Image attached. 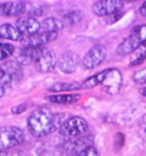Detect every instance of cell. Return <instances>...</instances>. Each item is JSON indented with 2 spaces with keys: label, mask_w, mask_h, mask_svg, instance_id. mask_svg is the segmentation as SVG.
<instances>
[{
  "label": "cell",
  "mask_w": 146,
  "mask_h": 156,
  "mask_svg": "<svg viewBox=\"0 0 146 156\" xmlns=\"http://www.w3.org/2000/svg\"><path fill=\"white\" fill-rule=\"evenodd\" d=\"M63 112H53L49 108L35 109L28 118V129L35 138H42L57 131L68 119Z\"/></svg>",
  "instance_id": "cell-1"
},
{
  "label": "cell",
  "mask_w": 146,
  "mask_h": 156,
  "mask_svg": "<svg viewBox=\"0 0 146 156\" xmlns=\"http://www.w3.org/2000/svg\"><path fill=\"white\" fill-rule=\"evenodd\" d=\"M146 41V25L136 27L131 31V34L126 38L118 46L117 54L120 56H126L136 51L141 44Z\"/></svg>",
  "instance_id": "cell-2"
},
{
  "label": "cell",
  "mask_w": 146,
  "mask_h": 156,
  "mask_svg": "<svg viewBox=\"0 0 146 156\" xmlns=\"http://www.w3.org/2000/svg\"><path fill=\"white\" fill-rule=\"evenodd\" d=\"M25 140L23 130L17 126L0 127V151H8L22 145Z\"/></svg>",
  "instance_id": "cell-3"
},
{
  "label": "cell",
  "mask_w": 146,
  "mask_h": 156,
  "mask_svg": "<svg viewBox=\"0 0 146 156\" xmlns=\"http://www.w3.org/2000/svg\"><path fill=\"white\" fill-rule=\"evenodd\" d=\"M88 129H89V125L85 118L79 116H72L63 123V125L59 129V132L61 134L72 139V138L85 136V133H87Z\"/></svg>",
  "instance_id": "cell-4"
},
{
  "label": "cell",
  "mask_w": 146,
  "mask_h": 156,
  "mask_svg": "<svg viewBox=\"0 0 146 156\" xmlns=\"http://www.w3.org/2000/svg\"><path fill=\"white\" fill-rule=\"evenodd\" d=\"M107 55V49L104 45L96 44L88 51L82 58V64L85 68L94 69L101 66L105 61Z\"/></svg>",
  "instance_id": "cell-5"
},
{
  "label": "cell",
  "mask_w": 146,
  "mask_h": 156,
  "mask_svg": "<svg viewBox=\"0 0 146 156\" xmlns=\"http://www.w3.org/2000/svg\"><path fill=\"white\" fill-rule=\"evenodd\" d=\"M123 5L121 0H99L93 5V12L97 16H112L118 14Z\"/></svg>",
  "instance_id": "cell-6"
},
{
  "label": "cell",
  "mask_w": 146,
  "mask_h": 156,
  "mask_svg": "<svg viewBox=\"0 0 146 156\" xmlns=\"http://www.w3.org/2000/svg\"><path fill=\"white\" fill-rule=\"evenodd\" d=\"M89 147H93V138L85 134L68 140L64 145V151L68 156H77Z\"/></svg>",
  "instance_id": "cell-7"
},
{
  "label": "cell",
  "mask_w": 146,
  "mask_h": 156,
  "mask_svg": "<svg viewBox=\"0 0 146 156\" xmlns=\"http://www.w3.org/2000/svg\"><path fill=\"white\" fill-rule=\"evenodd\" d=\"M104 91L108 94H118L122 86V75L118 69H107L106 77L102 84Z\"/></svg>",
  "instance_id": "cell-8"
},
{
  "label": "cell",
  "mask_w": 146,
  "mask_h": 156,
  "mask_svg": "<svg viewBox=\"0 0 146 156\" xmlns=\"http://www.w3.org/2000/svg\"><path fill=\"white\" fill-rule=\"evenodd\" d=\"M58 34L57 32H44L40 31L38 34L23 37L22 44L24 47H44V45L48 44L50 41H54L57 38Z\"/></svg>",
  "instance_id": "cell-9"
},
{
  "label": "cell",
  "mask_w": 146,
  "mask_h": 156,
  "mask_svg": "<svg viewBox=\"0 0 146 156\" xmlns=\"http://www.w3.org/2000/svg\"><path fill=\"white\" fill-rule=\"evenodd\" d=\"M16 28L23 34V37H28V36H32L40 32L41 23H39V21L34 16H25L17 20Z\"/></svg>",
  "instance_id": "cell-10"
},
{
  "label": "cell",
  "mask_w": 146,
  "mask_h": 156,
  "mask_svg": "<svg viewBox=\"0 0 146 156\" xmlns=\"http://www.w3.org/2000/svg\"><path fill=\"white\" fill-rule=\"evenodd\" d=\"M56 64H57V60H56L54 52L50 49L45 48L40 58L35 61L34 66L39 73H50L51 70L55 69Z\"/></svg>",
  "instance_id": "cell-11"
},
{
  "label": "cell",
  "mask_w": 146,
  "mask_h": 156,
  "mask_svg": "<svg viewBox=\"0 0 146 156\" xmlns=\"http://www.w3.org/2000/svg\"><path fill=\"white\" fill-rule=\"evenodd\" d=\"M45 51V47H23L17 54L16 61L21 66H29L35 63V61L40 58V55Z\"/></svg>",
  "instance_id": "cell-12"
},
{
  "label": "cell",
  "mask_w": 146,
  "mask_h": 156,
  "mask_svg": "<svg viewBox=\"0 0 146 156\" xmlns=\"http://www.w3.org/2000/svg\"><path fill=\"white\" fill-rule=\"evenodd\" d=\"M79 56L73 52L62 54L57 60V67L64 73H73L79 64Z\"/></svg>",
  "instance_id": "cell-13"
},
{
  "label": "cell",
  "mask_w": 146,
  "mask_h": 156,
  "mask_svg": "<svg viewBox=\"0 0 146 156\" xmlns=\"http://www.w3.org/2000/svg\"><path fill=\"white\" fill-rule=\"evenodd\" d=\"M26 12L24 1H6L0 4V14L4 16H18Z\"/></svg>",
  "instance_id": "cell-14"
},
{
  "label": "cell",
  "mask_w": 146,
  "mask_h": 156,
  "mask_svg": "<svg viewBox=\"0 0 146 156\" xmlns=\"http://www.w3.org/2000/svg\"><path fill=\"white\" fill-rule=\"evenodd\" d=\"M0 38L9 39L14 41H22L23 34H21L16 27L9 23H5V24L0 25Z\"/></svg>",
  "instance_id": "cell-15"
},
{
  "label": "cell",
  "mask_w": 146,
  "mask_h": 156,
  "mask_svg": "<svg viewBox=\"0 0 146 156\" xmlns=\"http://www.w3.org/2000/svg\"><path fill=\"white\" fill-rule=\"evenodd\" d=\"M79 94H54L46 97V100L49 102L58 103V105H73L79 101Z\"/></svg>",
  "instance_id": "cell-16"
},
{
  "label": "cell",
  "mask_w": 146,
  "mask_h": 156,
  "mask_svg": "<svg viewBox=\"0 0 146 156\" xmlns=\"http://www.w3.org/2000/svg\"><path fill=\"white\" fill-rule=\"evenodd\" d=\"M63 22L55 17H47L41 23V30L44 32H58L59 30L63 29Z\"/></svg>",
  "instance_id": "cell-17"
},
{
  "label": "cell",
  "mask_w": 146,
  "mask_h": 156,
  "mask_svg": "<svg viewBox=\"0 0 146 156\" xmlns=\"http://www.w3.org/2000/svg\"><path fill=\"white\" fill-rule=\"evenodd\" d=\"M82 19H83V12H81V10H72V12H68L66 14H64L62 22H63L64 25L71 27V25L78 24Z\"/></svg>",
  "instance_id": "cell-18"
},
{
  "label": "cell",
  "mask_w": 146,
  "mask_h": 156,
  "mask_svg": "<svg viewBox=\"0 0 146 156\" xmlns=\"http://www.w3.org/2000/svg\"><path fill=\"white\" fill-rule=\"evenodd\" d=\"M106 73H107V69L106 70H104V71H101V73H96V75H94L91 77L87 78L85 82H83L81 85H82L83 88H93L95 86H97L99 84H103L104 82V79L106 77Z\"/></svg>",
  "instance_id": "cell-19"
},
{
  "label": "cell",
  "mask_w": 146,
  "mask_h": 156,
  "mask_svg": "<svg viewBox=\"0 0 146 156\" xmlns=\"http://www.w3.org/2000/svg\"><path fill=\"white\" fill-rule=\"evenodd\" d=\"M82 85L79 83H56L51 85L48 88L51 92H65V91H74V90H80Z\"/></svg>",
  "instance_id": "cell-20"
},
{
  "label": "cell",
  "mask_w": 146,
  "mask_h": 156,
  "mask_svg": "<svg viewBox=\"0 0 146 156\" xmlns=\"http://www.w3.org/2000/svg\"><path fill=\"white\" fill-rule=\"evenodd\" d=\"M0 69H2L7 73H9L10 76H13V78H18L21 76V64L16 60L6 62L0 67Z\"/></svg>",
  "instance_id": "cell-21"
},
{
  "label": "cell",
  "mask_w": 146,
  "mask_h": 156,
  "mask_svg": "<svg viewBox=\"0 0 146 156\" xmlns=\"http://www.w3.org/2000/svg\"><path fill=\"white\" fill-rule=\"evenodd\" d=\"M146 58V41L144 44H141L138 48L132 53V56L130 58V66L135 67L141 64L144 60Z\"/></svg>",
  "instance_id": "cell-22"
},
{
  "label": "cell",
  "mask_w": 146,
  "mask_h": 156,
  "mask_svg": "<svg viewBox=\"0 0 146 156\" xmlns=\"http://www.w3.org/2000/svg\"><path fill=\"white\" fill-rule=\"evenodd\" d=\"M15 52V47L10 44H0V61H4L6 58L12 56Z\"/></svg>",
  "instance_id": "cell-23"
},
{
  "label": "cell",
  "mask_w": 146,
  "mask_h": 156,
  "mask_svg": "<svg viewBox=\"0 0 146 156\" xmlns=\"http://www.w3.org/2000/svg\"><path fill=\"white\" fill-rule=\"evenodd\" d=\"M132 78H134V82L137 84H146V68L136 71Z\"/></svg>",
  "instance_id": "cell-24"
},
{
  "label": "cell",
  "mask_w": 146,
  "mask_h": 156,
  "mask_svg": "<svg viewBox=\"0 0 146 156\" xmlns=\"http://www.w3.org/2000/svg\"><path fill=\"white\" fill-rule=\"evenodd\" d=\"M13 76H10L9 73H7L6 71H4L2 69H0V84L4 86H8L13 82Z\"/></svg>",
  "instance_id": "cell-25"
},
{
  "label": "cell",
  "mask_w": 146,
  "mask_h": 156,
  "mask_svg": "<svg viewBox=\"0 0 146 156\" xmlns=\"http://www.w3.org/2000/svg\"><path fill=\"white\" fill-rule=\"evenodd\" d=\"M77 156H98V151L94 146L89 147V148L85 149L83 151H81V153Z\"/></svg>",
  "instance_id": "cell-26"
},
{
  "label": "cell",
  "mask_w": 146,
  "mask_h": 156,
  "mask_svg": "<svg viewBox=\"0 0 146 156\" xmlns=\"http://www.w3.org/2000/svg\"><path fill=\"white\" fill-rule=\"evenodd\" d=\"M28 108H29L28 103H21V105H18V106H15V107L12 108V112L15 114V115H18V114L24 112Z\"/></svg>",
  "instance_id": "cell-27"
},
{
  "label": "cell",
  "mask_w": 146,
  "mask_h": 156,
  "mask_svg": "<svg viewBox=\"0 0 146 156\" xmlns=\"http://www.w3.org/2000/svg\"><path fill=\"white\" fill-rule=\"evenodd\" d=\"M139 13H141V16H144V17H146V1L141 5V7L139 8Z\"/></svg>",
  "instance_id": "cell-28"
},
{
  "label": "cell",
  "mask_w": 146,
  "mask_h": 156,
  "mask_svg": "<svg viewBox=\"0 0 146 156\" xmlns=\"http://www.w3.org/2000/svg\"><path fill=\"white\" fill-rule=\"evenodd\" d=\"M5 93H6V86L0 84V99L5 95Z\"/></svg>",
  "instance_id": "cell-29"
},
{
  "label": "cell",
  "mask_w": 146,
  "mask_h": 156,
  "mask_svg": "<svg viewBox=\"0 0 146 156\" xmlns=\"http://www.w3.org/2000/svg\"><path fill=\"white\" fill-rule=\"evenodd\" d=\"M139 92H141V95H144V97H146V87L141 88V91H139Z\"/></svg>",
  "instance_id": "cell-30"
},
{
  "label": "cell",
  "mask_w": 146,
  "mask_h": 156,
  "mask_svg": "<svg viewBox=\"0 0 146 156\" xmlns=\"http://www.w3.org/2000/svg\"><path fill=\"white\" fill-rule=\"evenodd\" d=\"M0 156H8V154L4 151H0Z\"/></svg>",
  "instance_id": "cell-31"
},
{
  "label": "cell",
  "mask_w": 146,
  "mask_h": 156,
  "mask_svg": "<svg viewBox=\"0 0 146 156\" xmlns=\"http://www.w3.org/2000/svg\"><path fill=\"white\" fill-rule=\"evenodd\" d=\"M0 44H1V38H0Z\"/></svg>",
  "instance_id": "cell-32"
},
{
  "label": "cell",
  "mask_w": 146,
  "mask_h": 156,
  "mask_svg": "<svg viewBox=\"0 0 146 156\" xmlns=\"http://www.w3.org/2000/svg\"><path fill=\"white\" fill-rule=\"evenodd\" d=\"M145 131H146V129H145Z\"/></svg>",
  "instance_id": "cell-33"
}]
</instances>
